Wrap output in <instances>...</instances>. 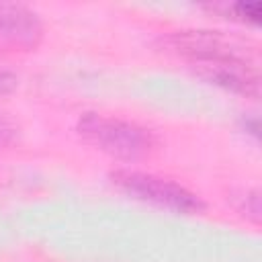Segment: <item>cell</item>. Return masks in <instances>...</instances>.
Segmentation results:
<instances>
[{
  "mask_svg": "<svg viewBox=\"0 0 262 262\" xmlns=\"http://www.w3.org/2000/svg\"><path fill=\"white\" fill-rule=\"evenodd\" d=\"M43 20L39 14L18 2H0V51H33L43 41Z\"/></svg>",
  "mask_w": 262,
  "mask_h": 262,
  "instance_id": "obj_4",
  "label": "cell"
},
{
  "mask_svg": "<svg viewBox=\"0 0 262 262\" xmlns=\"http://www.w3.org/2000/svg\"><path fill=\"white\" fill-rule=\"evenodd\" d=\"M16 84H18V80H16V76H14L12 72L0 70V96L10 94V92L16 88Z\"/></svg>",
  "mask_w": 262,
  "mask_h": 262,
  "instance_id": "obj_8",
  "label": "cell"
},
{
  "mask_svg": "<svg viewBox=\"0 0 262 262\" xmlns=\"http://www.w3.org/2000/svg\"><path fill=\"white\" fill-rule=\"evenodd\" d=\"M190 68L199 78L223 90L244 94L248 98L260 96V74L252 51L211 55L205 59L190 61Z\"/></svg>",
  "mask_w": 262,
  "mask_h": 262,
  "instance_id": "obj_3",
  "label": "cell"
},
{
  "mask_svg": "<svg viewBox=\"0 0 262 262\" xmlns=\"http://www.w3.org/2000/svg\"><path fill=\"white\" fill-rule=\"evenodd\" d=\"M18 125L4 111H0V147H10L18 143Z\"/></svg>",
  "mask_w": 262,
  "mask_h": 262,
  "instance_id": "obj_7",
  "label": "cell"
},
{
  "mask_svg": "<svg viewBox=\"0 0 262 262\" xmlns=\"http://www.w3.org/2000/svg\"><path fill=\"white\" fill-rule=\"evenodd\" d=\"M111 182L125 194L141 203L168 209L172 213L199 215L205 211V203L201 201L199 194L190 192L188 188L180 186L170 178H162V176H156L149 172H137V170H115L111 174Z\"/></svg>",
  "mask_w": 262,
  "mask_h": 262,
  "instance_id": "obj_2",
  "label": "cell"
},
{
  "mask_svg": "<svg viewBox=\"0 0 262 262\" xmlns=\"http://www.w3.org/2000/svg\"><path fill=\"white\" fill-rule=\"evenodd\" d=\"M76 131L94 149L125 162L141 160L156 147V135L149 129L98 113H84L78 119Z\"/></svg>",
  "mask_w": 262,
  "mask_h": 262,
  "instance_id": "obj_1",
  "label": "cell"
},
{
  "mask_svg": "<svg viewBox=\"0 0 262 262\" xmlns=\"http://www.w3.org/2000/svg\"><path fill=\"white\" fill-rule=\"evenodd\" d=\"M237 213H242L246 219L258 223L260 221V192L256 188H246L242 190L235 201H233Z\"/></svg>",
  "mask_w": 262,
  "mask_h": 262,
  "instance_id": "obj_6",
  "label": "cell"
},
{
  "mask_svg": "<svg viewBox=\"0 0 262 262\" xmlns=\"http://www.w3.org/2000/svg\"><path fill=\"white\" fill-rule=\"evenodd\" d=\"M213 12L223 14L225 18L239 20L246 25H260L262 18V6L258 2H235V4H211L207 6Z\"/></svg>",
  "mask_w": 262,
  "mask_h": 262,
  "instance_id": "obj_5",
  "label": "cell"
}]
</instances>
